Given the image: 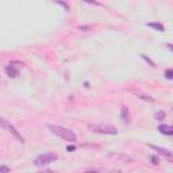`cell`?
<instances>
[{
	"label": "cell",
	"mask_w": 173,
	"mask_h": 173,
	"mask_svg": "<svg viewBox=\"0 0 173 173\" xmlns=\"http://www.w3.org/2000/svg\"><path fill=\"white\" fill-rule=\"evenodd\" d=\"M47 128H49L53 134H56L57 137L64 139V141H68V142H76L77 141L76 132H73L71 128L58 126V124H47Z\"/></svg>",
	"instance_id": "obj_1"
},
{
	"label": "cell",
	"mask_w": 173,
	"mask_h": 173,
	"mask_svg": "<svg viewBox=\"0 0 173 173\" xmlns=\"http://www.w3.org/2000/svg\"><path fill=\"white\" fill-rule=\"evenodd\" d=\"M58 157L56 154L53 153H45V154H41V156H38L34 160V165L35 167H45V165H49L51 162H54V161H57Z\"/></svg>",
	"instance_id": "obj_2"
},
{
	"label": "cell",
	"mask_w": 173,
	"mask_h": 173,
	"mask_svg": "<svg viewBox=\"0 0 173 173\" xmlns=\"http://www.w3.org/2000/svg\"><path fill=\"white\" fill-rule=\"evenodd\" d=\"M0 126H2L3 128H6V130L8 131L11 135H14V137H15V138H16L19 142H22V143L24 142L23 137H22V135H20V132H19V131H18L16 128H15V126H14V124H11V123L8 122V120H7V119H4V118H3V116H0Z\"/></svg>",
	"instance_id": "obj_3"
},
{
	"label": "cell",
	"mask_w": 173,
	"mask_h": 173,
	"mask_svg": "<svg viewBox=\"0 0 173 173\" xmlns=\"http://www.w3.org/2000/svg\"><path fill=\"white\" fill-rule=\"evenodd\" d=\"M88 128L93 132H100V134H111V135L118 134L116 128L114 126H108V124H89Z\"/></svg>",
	"instance_id": "obj_4"
},
{
	"label": "cell",
	"mask_w": 173,
	"mask_h": 173,
	"mask_svg": "<svg viewBox=\"0 0 173 173\" xmlns=\"http://www.w3.org/2000/svg\"><path fill=\"white\" fill-rule=\"evenodd\" d=\"M149 148H152L153 150H156V152H158V154H162L164 157H167L169 161L172 160V152L168 149H164V148H160V146H156V145H152V143H148Z\"/></svg>",
	"instance_id": "obj_5"
},
{
	"label": "cell",
	"mask_w": 173,
	"mask_h": 173,
	"mask_svg": "<svg viewBox=\"0 0 173 173\" xmlns=\"http://www.w3.org/2000/svg\"><path fill=\"white\" fill-rule=\"evenodd\" d=\"M6 73L8 77H12V79H15V77L19 76V71L15 68V65L14 64H10L6 68Z\"/></svg>",
	"instance_id": "obj_6"
},
{
	"label": "cell",
	"mask_w": 173,
	"mask_h": 173,
	"mask_svg": "<svg viewBox=\"0 0 173 173\" xmlns=\"http://www.w3.org/2000/svg\"><path fill=\"white\" fill-rule=\"evenodd\" d=\"M158 131L162 132L165 135H172L173 134V127L169 126V124H160L158 126Z\"/></svg>",
	"instance_id": "obj_7"
},
{
	"label": "cell",
	"mask_w": 173,
	"mask_h": 173,
	"mask_svg": "<svg viewBox=\"0 0 173 173\" xmlns=\"http://www.w3.org/2000/svg\"><path fill=\"white\" fill-rule=\"evenodd\" d=\"M120 116H122L123 122L126 123V124H127L128 122H130V115H128V110H127V107H124V106H123L122 108H120Z\"/></svg>",
	"instance_id": "obj_8"
},
{
	"label": "cell",
	"mask_w": 173,
	"mask_h": 173,
	"mask_svg": "<svg viewBox=\"0 0 173 173\" xmlns=\"http://www.w3.org/2000/svg\"><path fill=\"white\" fill-rule=\"evenodd\" d=\"M146 26L148 27H152V28H154V30H157V31H161L162 32L164 30H165V27L161 23H158V22H152V23H146Z\"/></svg>",
	"instance_id": "obj_9"
},
{
	"label": "cell",
	"mask_w": 173,
	"mask_h": 173,
	"mask_svg": "<svg viewBox=\"0 0 173 173\" xmlns=\"http://www.w3.org/2000/svg\"><path fill=\"white\" fill-rule=\"evenodd\" d=\"M165 118H167V112L162 111V110H161V111H157L156 114H154V119L160 120V122H161V120H164Z\"/></svg>",
	"instance_id": "obj_10"
},
{
	"label": "cell",
	"mask_w": 173,
	"mask_h": 173,
	"mask_svg": "<svg viewBox=\"0 0 173 173\" xmlns=\"http://www.w3.org/2000/svg\"><path fill=\"white\" fill-rule=\"evenodd\" d=\"M149 161L153 165H158V164H160V160H158V157H156V156H149Z\"/></svg>",
	"instance_id": "obj_11"
},
{
	"label": "cell",
	"mask_w": 173,
	"mask_h": 173,
	"mask_svg": "<svg viewBox=\"0 0 173 173\" xmlns=\"http://www.w3.org/2000/svg\"><path fill=\"white\" fill-rule=\"evenodd\" d=\"M165 77H167L168 80H172V77H173V71L172 69H167V71H165Z\"/></svg>",
	"instance_id": "obj_12"
},
{
	"label": "cell",
	"mask_w": 173,
	"mask_h": 173,
	"mask_svg": "<svg viewBox=\"0 0 173 173\" xmlns=\"http://www.w3.org/2000/svg\"><path fill=\"white\" fill-rule=\"evenodd\" d=\"M138 97L142 99V100H146V102H153V97L146 96V95H138Z\"/></svg>",
	"instance_id": "obj_13"
},
{
	"label": "cell",
	"mask_w": 173,
	"mask_h": 173,
	"mask_svg": "<svg viewBox=\"0 0 173 173\" xmlns=\"http://www.w3.org/2000/svg\"><path fill=\"white\" fill-rule=\"evenodd\" d=\"M0 173H10V168L6 165H0Z\"/></svg>",
	"instance_id": "obj_14"
},
{
	"label": "cell",
	"mask_w": 173,
	"mask_h": 173,
	"mask_svg": "<svg viewBox=\"0 0 173 173\" xmlns=\"http://www.w3.org/2000/svg\"><path fill=\"white\" fill-rule=\"evenodd\" d=\"M57 4H58V6H61V7H64V8H65L66 11H71V8H69V4H68V3H64V2H57Z\"/></svg>",
	"instance_id": "obj_15"
},
{
	"label": "cell",
	"mask_w": 173,
	"mask_h": 173,
	"mask_svg": "<svg viewBox=\"0 0 173 173\" xmlns=\"http://www.w3.org/2000/svg\"><path fill=\"white\" fill-rule=\"evenodd\" d=\"M141 57H142V58H143V60H145L146 62H148V64H150V65H152V66H156V65H154V62H153L152 60H150L149 57H146L145 54H141Z\"/></svg>",
	"instance_id": "obj_16"
},
{
	"label": "cell",
	"mask_w": 173,
	"mask_h": 173,
	"mask_svg": "<svg viewBox=\"0 0 173 173\" xmlns=\"http://www.w3.org/2000/svg\"><path fill=\"white\" fill-rule=\"evenodd\" d=\"M66 149H68V152H73V150H75L76 148H75V146H68Z\"/></svg>",
	"instance_id": "obj_17"
},
{
	"label": "cell",
	"mask_w": 173,
	"mask_h": 173,
	"mask_svg": "<svg viewBox=\"0 0 173 173\" xmlns=\"http://www.w3.org/2000/svg\"><path fill=\"white\" fill-rule=\"evenodd\" d=\"M80 30H89V27H88V26H81V27H80Z\"/></svg>",
	"instance_id": "obj_18"
},
{
	"label": "cell",
	"mask_w": 173,
	"mask_h": 173,
	"mask_svg": "<svg viewBox=\"0 0 173 173\" xmlns=\"http://www.w3.org/2000/svg\"><path fill=\"white\" fill-rule=\"evenodd\" d=\"M39 173H53V171H50V169H47V171H43V172H39Z\"/></svg>",
	"instance_id": "obj_19"
},
{
	"label": "cell",
	"mask_w": 173,
	"mask_h": 173,
	"mask_svg": "<svg viewBox=\"0 0 173 173\" xmlns=\"http://www.w3.org/2000/svg\"><path fill=\"white\" fill-rule=\"evenodd\" d=\"M85 173H99V172H93V171H88V172H85Z\"/></svg>",
	"instance_id": "obj_20"
}]
</instances>
